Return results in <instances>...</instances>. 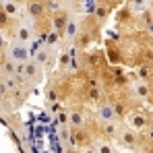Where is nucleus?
Listing matches in <instances>:
<instances>
[{"instance_id":"obj_1","label":"nucleus","mask_w":153,"mask_h":153,"mask_svg":"<svg viewBox=\"0 0 153 153\" xmlns=\"http://www.w3.org/2000/svg\"><path fill=\"white\" fill-rule=\"evenodd\" d=\"M102 31L103 27L97 23V19L91 13H83V21H81V31L76 33V37L73 39V48L85 52L89 48H93V44L102 42Z\"/></svg>"},{"instance_id":"obj_2","label":"nucleus","mask_w":153,"mask_h":153,"mask_svg":"<svg viewBox=\"0 0 153 153\" xmlns=\"http://www.w3.org/2000/svg\"><path fill=\"white\" fill-rule=\"evenodd\" d=\"M93 110L83 103H66V124L71 128H89Z\"/></svg>"},{"instance_id":"obj_3","label":"nucleus","mask_w":153,"mask_h":153,"mask_svg":"<svg viewBox=\"0 0 153 153\" xmlns=\"http://www.w3.org/2000/svg\"><path fill=\"white\" fill-rule=\"evenodd\" d=\"M105 97H108L110 103H112L118 122H124L126 116H128V112H130L132 108H139V105H134V102L130 100V95L126 93V89H124V91H110V93H105Z\"/></svg>"},{"instance_id":"obj_4","label":"nucleus","mask_w":153,"mask_h":153,"mask_svg":"<svg viewBox=\"0 0 153 153\" xmlns=\"http://www.w3.org/2000/svg\"><path fill=\"white\" fill-rule=\"evenodd\" d=\"M114 143H116L118 147H122L124 151L137 153V151H139V145H141V132L134 130V128H130L126 122H120Z\"/></svg>"},{"instance_id":"obj_5","label":"nucleus","mask_w":153,"mask_h":153,"mask_svg":"<svg viewBox=\"0 0 153 153\" xmlns=\"http://www.w3.org/2000/svg\"><path fill=\"white\" fill-rule=\"evenodd\" d=\"M10 42H17V44H25L29 46L33 39H35V29H33V21L31 19H27L25 15L15 23V29H13V33H10V37H8Z\"/></svg>"},{"instance_id":"obj_6","label":"nucleus","mask_w":153,"mask_h":153,"mask_svg":"<svg viewBox=\"0 0 153 153\" xmlns=\"http://www.w3.org/2000/svg\"><path fill=\"white\" fill-rule=\"evenodd\" d=\"M44 76H46L44 66H42V64H37L33 58H29L25 64H23L21 85H25V87H29V89H33V87H37V85L44 81Z\"/></svg>"},{"instance_id":"obj_7","label":"nucleus","mask_w":153,"mask_h":153,"mask_svg":"<svg viewBox=\"0 0 153 153\" xmlns=\"http://www.w3.org/2000/svg\"><path fill=\"white\" fill-rule=\"evenodd\" d=\"M108 66V58L103 48H89L83 52V68L81 71H91V73H100Z\"/></svg>"},{"instance_id":"obj_8","label":"nucleus","mask_w":153,"mask_h":153,"mask_svg":"<svg viewBox=\"0 0 153 153\" xmlns=\"http://www.w3.org/2000/svg\"><path fill=\"white\" fill-rule=\"evenodd\" d=\"M114 19H116V29H118L120 35L137 31V15L130 8H126L124 4L114 10Z\"/></svg>"},{"instance_id":"obj_9","label":"nucleus","mask_w":153,"mask_h":153,"mask_svg":"<svg viewBox=\"0 0 153 153\" xmlns=\"http://www.w3.org/2000/svg\"><path fill=\"white\" fill-rule=\"evenodd\" d=\"M118 126H120V122H116V120L105 122V120H97V118H93L91 124H89L93 137H97V139H108V141H114V139H116Z\"/></svg>"},{"instance_id":"obj_10","label":"nucleus","mask_w":153,"mask_h":153,"mask_svg":"<svg viewBox=\"0 0 153 153\" xmlns=\"http://www.w3.org/2000/svg\"><path fill=\"white\" fill-rule=\"evenodd\" d=\"M23 13H25L27 19H31V21H37V19L50 17L48 0H25V4H23Z\"/></svg>"},{"instance_id":"obj_11","label":"nucleus","mask_w":153,"mask_h":153,"mask_svg":"<svg viewBox=\"0 0 153 153\" xmlns=\"http://www.w3.org/2000/svg\"><path fill=\"white\" fill-rule=\"evenodd\" d=\"M93 132L91 128H71V139H68V145L66 147H73V149H83L87 145H93Z\"/></svg>"},{"instance_id":"obj_12","label":"nucleus","mask_w":153,"mask_h":153,"mask_svg":"<svg viewBox=\"0 0 153 153\" xmlns=\"http://www.w3.org/2000/svg\"><path fill=\"white\" fill-rule=\"evenodd\" d=\"M81 21H83V15H73L71 17V21L66 23L64 27V31H62V35H60V44H62V48H68L71 44H73V39L76 37V33L81 31Z\"/></svg>"},{"instance_id":"obj_13","label":"nucleus","mask_w":153,"mask_h":153,"mask_svg":"<svg viewBox=\"0 0 153 153\" xmlns=\"http://www.w3.org/2000/svg\"><path fill=\"white\" fill-rule=\"evenodd\" d=\"M31 58H33L37 64H42L44 71L48 73V71L54 68V62H56V50L50 48V46H46V44H42V46L35 50V54H33Z\"/></svg>"},{"instance_id":"obj_14","label":"nucleus","mask_w":153,"mask_h":153,"mask_svg":"<svg viewBox=\"0 0 153 153\" xmlns=\"http://www.w3.org/2000/svg\"><path fill=\"white\" fill-rule=\"evenodd\" d=\"M103 44H105L103 52H105L108 64H122V66H124V52H122L120 42L114 39V37H110V39H105Z\"/></svg>"},{"instance_id":"obj_15","label":"nucleus","mask_w":153,"mask_h":153,"mask_svg":"<svg viewBox=\"0 0 153 153\" xmlns=\"http://www.w3.org/2000/svg\"><path fill=\"white\" fill-rule=\"evenodd\" d=\"M124 122H126L130 128L143 132L145 128L149 126V120H147V108H132V110L128 112V116H126Z\"/></svg>"},{"instance_id":"obj_16","label":"nucleus","mask_w":153,"mask_h":153,"mask_svg":"<svg viewBox=\"0 0 153 153\" xmlns=\"http://www.w3.org/2000/svg\"><path fill=\"white\" fill-rule=\"evenodd\" d=\"M6 58H8L10 62H15V64H23V62H27V60L31 58L29 46H25V44H17V42H10L8 48H6Z\"/></svg>"},{"instance_id":"obj_17","label":"nucleus","mask_w":153,"mask_h":153,"mask_svg":"<svg viewBox=\"0 0 153 153\" xmlns=\"http://www.w3.org/2000/svg\"><path fill=\"white\" fill-rule=\"evenodd\" d=\"M93 118H97V120H105V122L116 120L114 108H112V103H110V100H108V97H103L102 102L93 108ZM116 122H118V120H116Z\"/></svg>"},{"instance_id":"obj_18","label":"nucleus","mask_w":153,"mask_h":153,"mask_svg":"<svg viewBox=\"0 0 153 153\" xmlns=\"http://www.w3.org/2000/svg\"><path fill=\"white\" fill-rule=\"evenodd\" d=\"M116 8H112L110 4H103V2H95V6H93V10H91V15L97 19V23L102 27L108 25V21H110V17H112V13H114Z\"/></svg>"},{"instance_id":"obj_19","label":"nucleus","mask_w":153,"mask_h":153,"mask_svg":"<svg viewBox=\"0 0 153 153\" xmlns=\"http://www.w3.org/2000/svg\"><path fill=\"white\" fill-rule=\"evenodd\" d=\"M0 2H2L6 15H8L13 21H19V19L25 15V13H23V4H19V2H15V0H0Z\"/></svg>"},{"instance_id":"obj_20","label":"nucleus","mask_w":153,"mask_h":153,"mask_svg":"<svg viewBox=\"0 0 153 153\" xmlns=\"http://www.w3.org/2000/svg\"><path fill=\"white\" fill-rule=\"evenodd\" d=\"M15 23H17V21H13V19L6 15L4 6H2V2H0V31H2L6 37H10V33H13V29H15ZM8 42H10V39H8Z\"/></svg>"},{"instance_id":"obj_21","label":"nucleus","mask_w":153,"mask_h":153,"mask_svg":"<svg viewBox=\"0 0 153 153\" xmlns=\"http://www.w3.org/2000/svg\"><path fill=\"white\" fill-rule=\"evenodd\" d=\"M93 147L97 153H118L116 149V143L114 141H108V139H93Z\"/></svg>"},{"instance_id":"obj_22","label":"nucleus","mask_w":153,"mask_h":153,"mask_svg":"<svg viewBox=\"0 0 153 153\" xmlns=\"http://www.w3.org/2000/svg\"><path fill=\"white\" fill-rule=\"evenodd\" d=\"M124 6H126V8H130L137 17H139L141 13H145L147 8H151V4H149L147 0H126V2H124Z\"/></svg>"},{"instance_id":"obj_23","label":"nucleus","mask_w":153,"mask_h":153,"mask_svg":"<svg viewBox=\"0 0 153 153\" xmlns=\"http://www.w3.org/2000/svg\"><path fill=\"white\" fill-rule=\"evenodd\" d=\"M58 137L64 145H68V139H71V126L68 124H58Z\"/></svg>"},{"instance_id":"obj_24","label":"nucleus","mask_w":153,"mask_h":153,"mask_svg":"<svg viewBox=\"0 0 153 153\" xmlns=\"http://www.w3.org/2000/svg\"><path fill=\"white\" fill-rule=\"evenodd\" d=\"M137 153H153V141L141 139V145H139V151Z\"/></svg>"},{"instance_id":"obj_25","label":"nucleus","mask_w":153,"mask_h":153,"mask_svg":"<svg viewBox=\"0 0 153 153\" xmlns=\"http://www.w3.org/2000/svg\"><path fill=\"white\" fill-rule=\"evenodd\" d=\"M141 139H147V141H153V126H147L143 132H141Z\"/></svg>"},{"instance_id":"obj_26","label":"nucleus","mask_w":153,"mask_h":153,"mask_svg":"<svg viewBox=\"0 0 153 153\" xmlns=\"http://www.w3.org/2000/svg\"><path fill=\"white\" fill-rule=\"evenodd\" d=\"M8 44H10V42H8V37H6V35H4V33L0 31V50H4V52H6Z\"/></svg>"},{"instance_id":"obj_27","label":"nucleus","mask_w":153,"mask_h":153,"mask_svg":"<svg viewBox=\"0 0 153 153\" xmlns=\"http://www.w3.org/2000/svg\"><path fill=\"white\" fill-rule=\"evenodd\" d=\"M76 151H79V153H97L93 145H87V147H83V149H76Z\"/></svg>"},{"instance_id":"obj_28","label":"nucleus","mask_w":153,"mask_h":153,"mask_svg":"<svg viewBox=\"0 0 153 153\" xmlns=\"http://www.w3.org/2000/svg\"><path fill=\"white\" fill-rule=\"evenodd\" d=\"M147 120H149V126H153V105L147 108Z\"/></svg>"},{"instance_id":"obj_29","label":"nucleus","mask_w":153,"mask_h":153,"mask_svg":"<svg viewBox=\"0 0 153 153\" xmlns=\"http://www.w3.org/2000/svg\"><path fill=\"white\" fill-rule=\"evenodd\" d=\"M147 87H149V91H151V103H153V75L147 79Z\"/></svg>"},{"instance_id":"obj_30","label":"nucleus","mask_w":153,"mask_h":153,"mask_svg":"<svg viewBox=\"0 0 153 153\" xmlns=\"http://www.w3.org/2000/svg\"><path fill=\"white\" fill-rule=\"evenodd\" d=\"M4 62H6V52H4V50H0V66H2Z\"/></svg>"},{"instance_id":"obj_31","label":"nucleus","mask_w":153,"mask_h":153,"mask_svg":"<svg viewBox=\"0 0 153 153\" xmlns=\"http://www.w3.org/2000/svg\"><path fill=\"white\" fill-rule=\"evenodd\" d=\"M114 2H116V6H122V4H124L126 0H114Z\"/></svg>"},{"instance_id":"obj_32","label":"nucleus","mask_w":153,"mask_h":153,"mask_svg":"<svg viewBox=\"0 0 153 153\" xmlns=\"http://www.w3.org/2000/svg\"><path fill=\"white\" fill-rule=\"evenodd\" d=\"M149 66H151V75H153V62H151V64H149Z\"/></svg>"},{"instance_id":"obj_33","label":"nucleus","mask_w":153,"mask_h":153,"mask_svg":"<svg viewBox=\"0 0 153 153\" xmlns=\"http://www.w3.org/2000/svg\"><path fill=\"white\" fill-rule=\"evenodd\" d=\"M147 2H149V4H153V0H147Z\"/></svg>"},{"instance_id":"obj_34","label":"nucleus","mask_w":153,"mask_h":153,"mask_svg":"<svg viewBox=\"0 0 153 153\" xmlns=\"http://www.w3.org/2000/svg\"><path fill=\"white\" fill-rule=\"evenodd\" d=\"M0 79H2V73H0Z\"/></svg>"},{"instance_id":"obj_35","label":"nucleus","mask_w":153,"mask_h":153,"mask_svg":"<svg viewBox=\"0 0 153 153\" xmlns=\"http://www.w3.org/2000/svg\"><path fill=\"white\" fill-rule=\"evenodd\" d=\"M118 153H120V151H118Z\"/></svg>"}]
</instances>
